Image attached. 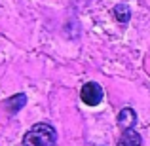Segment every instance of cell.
Listing matches in <instances>:
<instances>
[{"label":"cell","instance_id":"cell-4","mask_svg":"<svg viewBox=\"0 0 150 146\" xmlns=\"http://www.w3.org/2000/svg\"><path fill=\"white\" fill-rule=\"evenodd\" d=\"M141 144H143V139L133 127L124 129V133L120 137V142H118V146H141Z\"/></svg>","mask_w":150,"mask_h":146},{"label":"cell","instance_id":"cell-1","mask_svg":"<svg viewBox=\"0 0 150 146\" xmlns=\"http://www.w3.org/2000/svg\"><path fill=\"white\" fill-rule=\"evenodd\" d=\"M57 133L50 123H34L23 137L21 146H55Z\"/></svg>","mask_w":150,"mask_h":146},{"label":"cell","instance_id":"cell-6","mask_svg":"<svg viewBox=\"0 0 150 146\" xmlns=\"http://www.w3.org/2000/svg\"><path fill=\"white\" fill-rule=\"evenodd\" d=\"M112 13H114V17H116V21H120V23H127L129 17H131V10H129L127 4H118V6H114Z\"/></svg>","mask_w":150,"mask_h":146},{"label":"cell","instance_id":"cell-3","mask_svg":"<svg viewBox=\"0 0 150 146\" xmlns=\"http://www.w3.org/2000/svg\"><path fill=\"white\" fill-rule=\"evenodd\" d=\"M137 123V114L133 108H129V106H125V108L120 110V114H118V125H120L122 129H129V127H135Z\"/></svg>","mask_w":150,"mask_h":146},{"label":"cell","instance_id":"cell-2","mask_svg":"<svg viewBox=\"0 0 150 146\" xmlns=\"http://www.w3.org/2000/svg\"><path fill=\"white\" fill-rule=\"evenodd\" d=\"M80 97H82V101H84L88 106H97L103 101L105 95H103V87L97 84V82H88V84L82 87Z\"/></svg>","mask_w":150,"mask_h":146},{"label":"cell","instance_id":"cell-5","mask_svg":"<svg viewBox=\"0 0 150 146\" xmlns=\"http://www.w3.org/2000/svg\"><path fill=\"white\" fill-rule=\"evenodd\" d=\"M27 104V95L25 93H17V95H11L6 101V108L8 112H19L23 106Z\"/></svg>","mask_w":150,"mask_h":146}]
</instances>
